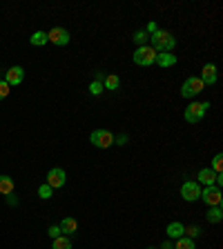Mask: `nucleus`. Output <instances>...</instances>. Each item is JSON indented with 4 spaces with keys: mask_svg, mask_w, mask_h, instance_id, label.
<instances>
[{
    "mask_svg": "<svg viewBox=\"0 0 223 249\" xmlns=\"http://www.w3.org/2000/svg\"><path fill=\"white\" fill-rule=\"evenodd\" d=\"M29 40H32L34 47H43V45H47V32H36Z\"/></svg>",
    "mask_w": 223,
    "mask_h": 249,
    "instance_id": "20",
    "label": "nucleus"
},
{
    "mask_svg": "<svg viewBox=\"0 0 223 249\" xmlns=\"http://www.w3.org/2000/svg\"><path fill=\"white\" fill-rule=\"evenodd\" d=\"M207 107H210V102H190V105L186 107V120L187 122H199L203 120V116H205Z\"/></svg>",
    "mask_w": 223,
    "mask_h": 249,
    "instance_id": "3",
    "label": "nucleus"
},
{
    "mask_svg": "<svg viewBox=\"0 0 223 249\" xmlns=\"http://www.w3.org/2000/svg\"><path fill=\"white\" fill-rule=\"evenodd\" d=\"M161 249H174V245H172V243H170V240H165V243H163V245H161Z\"/></svg>",
    "mask_w": 223,
    "mask_h": 249,
    "instance_id": "30",
    "label": "nucleus"
},
{
    "mask_svg": "<svg viewBox=\"0 0 223 249\" xmlns=\"http://www.w3.org/2000/svg\"><path fill=\"white\" fill-rule=\"evenodd\" d=\"M58 227H60V232H63V236H72V233L78 232V223H76L74 218H63Z\"/></svg>",
    "mask_w": 223,
    "mask_h": 249,
    "instance_id": "13",
    "label": "nucleus"
},
{
    "mask_svg": "<svg viewBox=\"0 0 223 249\" xmlns=\"http://www.w3.org/2000/svg\"><path fill=\"white\" fill-rule=\"evenodd\" d=\"M103 87H105V89H110V91H116L118 87H121V78H118V76H114V74L105 76V80H103Z\"/></svg>",
    "mask_w": 223,
    "mask_h": 249,
    "instance_id": "18",
    "label": "nucleus"
},
{
    "mask_svg": "<svg viewBox=\"0 0 223 249\" xmlns=\"http://www.w3.org/2000/svg\"><path fill=\"white\" fill-rule=\"evenodd\" d=\"M47 43L56 45V47H65L69 43V32L63 29V27H54L47 32Z\"/></svg>",
    "mask_w": 223,
    "mask_h": 249,
    "instance_id": "8",
    "label": "nucleus"
},
{
    "mask_svg": "<svg viewBox=\"0 0 223 249\" xmlns=\"http://www.w3.org/2000/svg\"><path fill=\"white\" fill-rule=\"evenodd\" d=\"M165 233H167V238L179 240V238H183V236H186V227H183L181 223H170V225H167V229H165Z\"/></svg>",
    "mask_w": 223,
    "mask_h": 249,
    "instance_id": "14",
    "label": "nucleus"
},
{
    "mask_svg": "<svg viewBox=\"0 0 223 249\" xmlns=\"http://www.w3.org/2000/svg\"><path fill=\"white\" fill-rule=\"evenodd\" d=\"M52 249H72V240H69V236H58V238H54Z\"/></svg>",
    "mask_w": 223,
    "mask_h": 249,
    "instance_id": "19",
    "label": "nucleus"
},
{
    "mask_svg": "<svg viewBox=\"0 0 223 249\" xmlns=\"http://www.w3.org/2000/svg\"><path fill=\"white\" fill-rule=\"evenodd\" d=\"M0 194H2V196L14 194V178H9V176H0Z\"/></svg>",
    "mask_w": 223,
    "mask_h": 249,
    "instance_id": "17",
    "label": "nucleus"
},
{
    "mask_svg": "<svg viewBox=\"0 0 223 249\" xmlns=\"http://www.w3.org/2000/svg\"><path fill=\"white\" fill-rule=\"evenodd\" d=\"M199 233H201V229H199L197 225H194V227H186V236H187V238H192V240H194V238H197V236H199Z\"/></svg>",
    "mask_w": 223,
    "mask_h": 249,
    "instance_id": "27",
    "label": "nucleus"
},
{
    "mask_svg": "<svg viewBox=\"0 0 223 249\" xmlns=\"http://www.w3.org/2000/svg\"><path fill=\"white\" fill-rule=\"evenodd\" d=\"M156 65H159V67H163V69L174 67V65H176V56H174V53H159V56H156Z\"/></svg>",
    "mask_w": 223,
    "mask_h": 249,
    "instance_id": "15",
    "label": "nucleus"
},
{
    "mask_svg": "<svg viewBox=\"0 0 223 249\" xmlns=\"http://www.w3.org/2000/svg\"><path fill=\"white\" fill-rule=\"evenodd\" d=\"M197 178H199V185H205V187H214V183H217V174H214L210 167H203L201 171L197 174Z\"/></svg>",
    "mask_w": 223,
    "mask_h": 249,
    "instance_id": "11",
    "label": "nucleus"
},
{
    "mask_svg": "<svg viewBox=\"0 0 223 249\" xmlns=\"http://www.w3.org/2000/svg\"><path fill=\"white\" fill-rule=\"evenodd\" d=\"M205 218H207V223H212V225L221 223V220H223V209H221V207H210V209H207V214H205Z\"/></svg>",
    "mask_w": 223,
    "mask_h": 249,
    "instance_id": "16",
    "label": "nucleus"
},
{
    "mask_svg": "<svg viewBox=\"0 0 223 249\" xmlns=\"http://www.w3.org/2000/svg\"><path fill=\"white\" fill-rule=\"evenodd\" d=\"M149 249H156V247H149Z\"/></svg>",
    "mask_w": 223,
    "mask_h": 249,
    "instance_id": "32",
    "label": "nucleus"
},
{
    "mask_svg": "<svg viewBox=\"0 0 223 249\" xmlns=\"http://www.w3.org/2000/svg\"><path fill=\"white\" fill-rule=\"evenodd\" d=\"M201 80H203V85H214L217 83V65H212V63H207L205 67H203V71H201Z\"/></svg>",
    "mask_w": 223,
    "mask_h": 249,
    "instance_id": "12",
    "label": "nucleus"
},
{
    "mask_svg": "<svg viewBox=\"0 0 223 249\" xmlns=\"http://www.w3.org/2000/svg\"><path fill=\"white\" fill-rule=\"evenodd\" d=\"M38 196L43 198V200H49V198L54 196V189L47 185V183H45V185H40V187H38Z\"/></svg>",
    "mask_w": 223,
    "mask_h": 249,
    "instance_id": "22",
    "label": "nucleus"
},
{
    "mask_svg": "<svg viewBox=\"0 0 223 249\" xmlns=\"http://www.w3.org/2000/svg\"><path fill=\"white\" fill-rule=\"evenodd\" d=\"M9 91H11V87L5 83V78H0V100H5L7 96H9Z\"/></svg>",
    "mask_w": 223,
    "mask_h": 249,
    "instance_id": "26",
    "label": "nucleus"
},
{
    "mask_svg": "<svg viewBox=\"0 0 223 249\" xmlns=\"http://www.w3.org/2000/svg\"><path fill=\"white\" fill-rule=\"evenodd\" d=\"M65 183H67V174H65V169H60V167H54V169H49L47 185L52 187V189H60V187H65Z\"/></svg>",
    "mask_w": 223,
    "mask_h": 249,
    "instance_id": "9",
    "label": "nucleus"
},
{
    "mask_svg": "<svg viewBox=\"0 0 223 249\" xmlns=\"http://www.w3.org/2000/svg\"><path fill=\"white\" fill-rule=\"evenodd\" d=\"M212 171H214V174H221V171H223V156H221V154L214 156V160H212Z\"/></svg>",
    "mask_w": 223,
    "mask_h": 249,
    "instance_id": "23",
    "label": "nucleus"
},
{
    "mask_svg": "<svg viewBox=\"0 0 223 249\" xmlns=\"http://www.w3.org/2000/svg\"><path fill=\"white\" fill-rule=\"evenodd\" d=\"M201 200L207 207H221V202H223L221 189L219 187H205V189H201Z\"/></svg>",
    "mask_w": 223,
    "mask_h": 249,
    "instance_id": "7",
    "label": "nucleus"
},
{
    "mask_svg": "<svg viewBox=\"0 0 223 249\" xmlns=\"http://www.w3.org/2000/svg\"><path fill=\"white\" fill-rule=\"evenodd\" d=\"M103 89H105V87H103V83H98V80H94V83L90 85V94L92 96H101Z\"/></svg>",
    "mask_w": 223,
    "mask_h": 249,
    "instance_id": "25",
    "label": "nucleus"
},
{
    "mask_svg": "<svg viewBox=\"0 0 223 249\" xmlns=\"http://www.w3.org/2000/svg\"><path fill=\"white\" fill-rule=\"evenodd\" d=\"M22 78H25V69L22 67H11V69H7V74H5V83L9 87H16V85H20L22 83Z\"/></svg>",
    "mask_w": 223,
    "mask_h": 249,
    "instance_id": "10",
    "label": "nucleus"
},
{
    "mask_svg": "<svg viewBox=\"0 0 223 249\" xmlns=\"http://www.w3.org/2000/svg\"><path fill=\"white\" fill-rule=\"evenodd\" d=\"M47 233H49V238H52V240H54V238H58V236H63V232H60L58 225H54V227H49V232H47Z\"/></svg>",
    "mask_w": 223,
    "mask_h": 249,
    "instance_id": "28",
    "label": "nucleus"
},
{
    "mask_svg": "<svg viewBox=\"0 0 223 249\" xmlns=\"http://www.w3.org/2000/svg\"><path fill=\"white\" fill-rule=\"evenodd\" d=\"M181 196H183V200H187V202L201 200V185L194 183V181L183 183V187H181Z\"/></svg>",
    "mask_w": 223,
    "mask_h": 249,
    "instance_id": "6",
    "label": "nucleus"
},
{
    "mask_svg": "<svg viewBox=\"0 0 223 249\" xmlns=\"http://www.w3.org/2000/svg\"><path fill=\"white\" fill-rule=\"evenodd\" d=\"M174 249H197V247H194V240H192V238H187V236H183V238H179V240H176Z\"/></svg>",
    "mask_w": 223,
    "mask_h": 249,
    "instance_id": "21",
    "label": "nucleus"
},
{
    "mask_svg": "<svg viewBox=\"0 0 223 249\" xmlns=\"http://www.w3.org/2000/svg\"><path fill=\"white\" fill-rule=\"evenodd\" d=\"M148 40H149V36H148L145 32H136V33H134V43H136L138 47H143Z\"/></svg>",
    "mask_w": 223,
    "mask_h": 249,
    "instance_id": "24",
    "label": "nucleus"
},
{
    "mask_svg": "<svg viewBox=\"0 0 223 249\" xmlns=\"http://www.w3.org/2000/svg\"><path fill=\"white\" fill-rule=\"evenodd\" d=\"M156 29H159V27H156V22H149V25H148V32H145V33H148V36H152Z\"/></svg>",
    "mask_w": 223,
    "mask_h": 249,
    "instance_id": "29",
    "label": "nucleus"
},
{
    "mask_svg": "<svg viewBox=\"0 0 223 249\" xmlns=\"http://www.w3.org/2000/svg\"><path fill=\"white\" fill-rule=\"evenodd\" d=\"M156 56H159V53L149 47V45H143V47H138L136 51H134V63L141 65V67H152V65L156 63Z\"/></svg>",
    "mask_w": 223,
    "mask_h": 249,
    "instance_id": "2",
    "label": "nucleus"
},
{
    "mask_svg": "<svg viewBox=\"0 0 223 249\" xmlns=\"http://www.w3.org/2000/svg\"><path fill=\"white\" fill-rule=\"evenodd\" d=\"M7 202H9V205H16L18 198H16V196H11V194H9V196H7Z\"/></svg>",
    "mask_w": 223,
    "mask_h": 249,
    "instance_id": "31",
    "label": "nucleus"
},
{
    "mask_svg": "<svg viewBox=\"0 0 223 249\" xmlns=\"http://www.w3.org/2000/svg\"><path fill=\"white\" fill-rule=\"evenodd\" d=\"M90 140H92V145L98 149H110L112 145H114V133L107 132V129H96Z\"/></svg>",
    "mask_w": 223,
    "mask_h": 249,
    "instance_id": "5",
    "label": "nucleus"
},
{
    "mask_svg": "<svg viewBox=\"0 0 223 249\" xmlns=\"http://www.w3.org/2000/svg\"><path fill=\"white\" fill-rule=\"evenodd\" d=\"M203 89H205L203 80L197 78V76H192V78H187L186 83H183V87H181V96H183V98H194V96H199Z\"/></svg>",
    "mask_w": 223,
    "mask_h": 249,
    "instance_id": "4",
    "label": "nucleus"
},
{
    "mask_svg": "<svg viewBox=\"0 0 223 249\" xmlns=\"http://www.w3.org/2000/svg\"><path fill=\"white\" fill-rule=\"evenodd\" d=\"M149 47L154 51H161V53H172L176 47V38L172 36L170 32H163V29H156L152 36H149Z\"/></svg>",
    "mask_w": 223,
    "mask_h": 249,
    "instance_id": "1",
    "label": "nucleus"
}]
</instances>
